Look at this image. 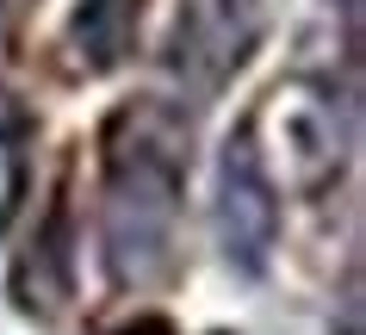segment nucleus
<instances>
[{"label": "nucleus", "mask_w": 366, "mask_h": 335, "mask_svg": "<svg viewBox=\"0 0 366 335\" xmlns=\"http://www.w3.org/2000/svg\"><path fill=\"white\" fill-rule=\"evenodd\" d=\"M75 286V217H69V199L56 193V205L44 211V224L31 230V249L13 267V292H19L25 311H62V298Z\"/></svg>", "instance_id": "423d86ee"}, {"label": "nucleus", "mask_w": 366, "mask_h": 335, "mask_svg": "<svg viewBox=\"0 0 366 335\" xmlns=\"http://www.w3.org/2000/svg\"><path fill=\"white\" fill-rule=\"evenodd\" d=\"M212 242L242 279H261L280 242V186L261 168L249 124H236L224 149H217V174H212Z\"/></svg>", "instance_id": "7ed1b4c3"}, {"label": "nucleus", "mask_w": 366, "mask_h": 335, "mask_svg": "<svg viewBox=\"0 0 366 335\" xmlns=\"http://www.w3.org/2000/svg\"><path fill=\"white\" fill-rule=\"evenodd\" d=\"M249 137L261 149V168L273 174V186H286L298 199H323L347 174L354 124H347V99L329 81L286 75L249 119Z\"/></svg>", "instance_id": "f03ea898"}, {"label": "nucleus", "mask_w": 366, "mask_h": 335, "mask_svg": "<svg viewBox=\"0 0 366 335\" xmlns=\"http://www.w3.org/2000/svg\"><path fill=\"white\" fill-rule=\"evenodd\" d=\"M193 174V119L162 94L124 99L99 124V267L118 292H149L174 267V224Z\"/></svg>", "instance_id": "f257e3e1"}, {"label": "nucleus", "mask_w": 366, "mask_h": 335, "mask_svg": "<svg viewBox=\"0 0 366 335\" xmlns=\"http://www.w3.org/2000/svg\"><path fill=\"white\" fill-rule=\"evenodd\" d=\"M143 13H149V0H75L56 38L62 69L81 81L124 69L137 56V38H143Z\"/></svg>", "instance_id": "39448f33"}, {"label": "nucleus", "mask_w": 366, "mask_h": 335, "mask_svg": "<svg viewBox=\"0 0 366 335\" xmlns=\"http://www.w3.org/2000/svg\"><path fill=\"white\" fill-rule=\"evenodd\" d=\"M112 335H174V323L168 316H137V323H124V329H112Z\"/></svg>", "instance_id": "0eeeda50"}, {"label": "nucleus", "mask_w": 366, "mask_h": 335, "mask_svg": "<svg viewBox=\"0 0 366 335\" xmlns=\"http://www.w3.org/2000/svg\"><path fill=\"white\" fill-rule=\"evenodd\" d=\"M335 6H354V0H335Z\"/></svg>", "instance_id": "6e6552de"}, {"label": "nucleus", "mask_w": 366, "mask_h": 335, "mask_svg": "<svg viewBox=\"0 0 366 335\" xmlns=\"http://www.w3.org/2000/svg\"><path fill=\"white\" fill-rule=\"evenodd\" d=\"M267 31V0H180L168 31V75L187 94H224Z\"/></svg>", "instance_id": "20e7f679"}]
</instances>
